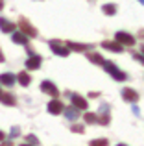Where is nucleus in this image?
I'll return each mask as SVG.
<instances>
[{"mask_svg": "<svg viewBox=\"0 0 144 146\" xmlns=\"http://www.w3.org/2000/svg\"><path fill=\"white\" fill-rule=\"evenodd\" d=\"M133 113L137 115V117H139V113H141V111H139V107H137V106H133Z\"/></svg>", "mask_w": 144, "mask_h": 146, "instance_id": "nucleus-27", "label": "nucleus"}, {"mask_svg": "<svg viewBox=\"0 0 144 146\" xmlns=\"http://www.w3.org/2000/svg\"><path fill=\"white\" fill-rule=\"evenodd\" d=\"M18 133H20V129H18V128H17V126H15V128H13V129H11V137H17V135H18Z\"/></svg>", "mask_w": 144, "mask_h": 146, "instance_id": "nucleus-25", "label": "nucleus"}, {"mask_svg": "<svg viewBox=\"0 0 144 146\" xmlns=\"http://www.w3.org/2000/svg\"><path fill=\"white\" fill-rule=\"evenodd\" d=\"M72 106L76 107V109H79V111H85L87 107H89V102H87L83 96H79V94H72Z\"/></svg>", "mask_w": 144, "mask_h": 146, "instance_id": "nucleus-8", "label": "nucleus"}, {"mask_svg": "<svg viewBox=\"0 0 144 146\" xmlns=\"http://www.w3.org/2000/svg\"><path fill=\"white\" fill-rule=\"evenodd\" d=\"M92 2H94V0H92Z\"/></svg>", "mask_w": 144, "mask_h": 146, "instance_id": "nucleus-34", "label": "nucleus"}, {"mask_svg": "<svg viewBox=\"0 0 144 146\" xmlns=\"http://www.w3.org/2000/svg\"><path fill=\"white\" fill-rule=\"evenodd\" d=\"M109 141L107 139H96V141H90V146H107Z\"/></svg>", "mask_w": 144, "mask_h": 146, "instance_id": "nucleus-22", "label": "nucleus"}, {"mask_svg": "<svg viewBox=\"0 0 144 146\" xmlns=\"http://www.w3.org/2000/svg\"><path fill=\"white\" fill-rule=\"evenodd\" d=\"M85 122H87V124H94V122H98V115H94V113H85Z\"/></svg>", "mask_w": 144, "mask_h": 146, "instance_id": "nucleus-21", "label": "nucleus"}, {"mask_svg": "<svg viewBox=\"0 0 144 146\" xmlns=\"http://www.w3.org/2000/svg\"><path fill=\"white\" fill-rule=\"evenodd\" d=\"M100 113H102V115L98 117V122H100L102 126H107L109 120H111V118H109V107H107V106H102Z\"/></svg>", "mask_w": 144, "mask_h": 146, "instance_id": "nucleus-14", "label": "nucleus"}, {"mask_svg": "<svg viewBox=\"0 0 144 146\" xmlns=\"http://www.w3.org/2000/svg\"><path fill=\"white\" fill-rule=\"evenodd\" d=\"M142 54H144V46H142Z\"/></svg>", "mask_w": 144, "mask_h": 146, "instance_id": "nucleus-33", "label": "nucleus"}, {"mask_svg": "<svg viewBox=\"0 0 144 146\" xmlns=\"http://www.w3.org/2000/svg\"><path fill=\"white\" fill-rule=\"evenodd\" d=\"M15 82H17V78H15L13 74H9V72H6V74H2V76H0V83H2V85L11 87Z\"/></svg>", "mask_w": 144, "mask_h": 146, "instance_id": "nucleus-16", "label": "nucleus"}, {"mask_svg": "<svg viewBox=\"0 0 144 146\" xmlns=\"http://www.w3.org/2000/svg\"><path fill=\"white\" fill-rule=\"evenodd\" d=\"M15 28H17V26H15L13 22L6 21V19H0V30H2L4 33H13Z\"/></svg>", "mask_w": 144, "mask_h": 146, "instance_id": "nucleus-15", "label": "nucleus"}, {"mask_svg": "<svg viewBox=\"0 0 144 146\" xmlns=\"http://www.w3.org/2000/svg\"><path fill=\"white\" fill-rule=\"evenodd\" d=\"M102 48L111 50V52H122L124 50V46L118 43V41H104V43H102Z\"/></svg>", "mask_w": 144, "mask_h": 146, "instance_id": "nucleus-11", "label": "nucleus"}, {"mask_svg": "<svg viewBox=\"0 0 144 146\" xmlns=\"http://www.w3.org/2000/svg\"><path fill=\"white\" fill-rule=\"evenodd\" d=\"M2 7H4V0H0V9H2Z\"/></svg>", "mask_w": 144, "mask_h": 146, "instance_id": "nucleus-30", "label": "nucleus"}, {"mask_svg": "<svg viewBox=\"0 0 144 146\" xmlns=\"http://www.w3.org/2000/svg\"><path fill=\"white\" fill-rule=\"evenodd\" d=\"M18 28H20V32H22V33H26L28 37H37V33H39V32H37V30L33 28L32 24H30L28 21H26L24 17H22L20 21H18Z\"/></svg>", "mask_w": 144, "mask_h": 146, "instance_id": "nucleus-3", "label": "nucleus"}, {"mask_svg": "<svg viewBox=\"0 0 144 146\" xmlns=\"http://www.w3.org/2000/svg\"><path fill=\"white\" fill-rule=\"evenodd\" d=\"M11 41H13L15 44H24V46H28L30 37L26 35V33H22V32H13V37H11Z\"/></svg>", "mask_w": 144, "mask_h": 146, "instance_id": "nucleus-10", "label": "nucleus"}, {"mask_svg": "<svg viewBox=\"0 0 144 146\" xmlns=\"http://www.w3.org/2000/svg\"><path fill=\"white\" fill-rule=\"evenodd\" d=\"M41 91H43L44 94H50V96H54V98L59 96V89H57V87H55L52 82H48V80H44V82L41 83Z\"/></svg>", "mask_w": 144, "mask_h": 146, "instance_id": "nucleus-4", "label": "nucleus"}, {"mask_svg": "<svg viewBox=\"0 0 144 146\" xmlns=\"http://www.w3.org/2000/svg\"><path fill=\"white\" fill-rule=\"evenodd\" d=\"M18 83H20L22 87H28L30 85V82H32V78H30V74L28 72H18Z\"/></svg>", "mask_w": 144, "mask_h": 146, "instance_id": "nucleus-18", "label": "nucleus"}, {"mask_svg": "<svg viewBox=\"0 0 144 146\" xmlns=\"http://www.w3.org/2000/svg\"><path fill=\"white\" fill-rule=\"evenodd\" d=\"M41 63H43L41 56L32 54V56H30V59L26 61V68H28V70H37V68H41Z\"/></svg>", "mask_w": 144, "mask_h": 146, "instance_id": "nucleus-7", "label": "nucleus"}, {"mask_svg": "<svg viewBox=\"0 0 144 146\" xmlns=\"http://www.w3.org/2000/svg\"><path fill=\"white\" fill-rule=\"evenodd\" d=\"M72 131H74V133H85V128H83V126H78V124H76V126H72Z\"/></svg>", "mask_w": 144, "mask_h": 146, "instance_id": "nucleus-24", "label": "nucleus"}, {"mask_svg": "<svg viewBox=\"0 0 144 146\" xmlns=\"http://www.w3.org/2000/svg\"><path fill=\"white\" fill-rule=\"evenodd\" d=\"M63 115H65L69 120H76V118L79 117V111L76 109L74 106H72V107H69V109H63Z\"/></svg>", "mask_w": 144, "mask_h": 146, "instance_id": "nucleus-17", "label": "nucleus"}, {"mask_svg": "<svg viewBox=\"0 0 144 146\" xmlns=\"http://www.w3.org/2000/svg\"><path fill=\"white\" fill-rule=\"evenodd\" d=\"M69 50H76V52H89L92 50V44H81V43H67Z\"/></svg>", "mask_w": 144, "mask_h": 146, "instance_id": "nucleus-12", "label": "nucleus"}, {"mask_svg": "<svg viewBox=\"0 0 144 146\" xmlns=\"http://www.w3.org/2000/svg\"><path fill=\"white\" fill-rule=\"evenodd\" d=\"M26 141H28V144H39V139H37L35 135H28Z\"/></svg>", "mask_w": 144, "mask_h": 146, "instance_id": "nucleus-23", "label": "nucleus"}, {"mask_svg": "<svg viewBox=\"0 0 144 146\" xmlns=\"http://www.w3.org/2000/svg\"><path fill=\"white\" fill-rule=\"evenodd\" d=\"M104 68H105V72H107V74H111L113 78L116 80V82H124V80L127 78L126 72H122L115 63H111V61H104Z\"/></svg>", "mask_w": 144, "mask_h": 146, "instance_id": "nucleus-1", "label": "nucleus"}, {"mask_svg": "<svg viewBox=\"0 0 144 146\" xmlns=\"http://www.w3.org/2000/svg\"><path fill=\"white\" fill-rule=\"evenodd\" d=\"M48 113L50 115H61L63 113V109H65V106H63V102H59L57 98H54L50 104H48Z\"/></svg>", "mask_w": 144, "mask_h": 146, "instance_id": "nucleus-6", "label": "nucleus"}, {"mask_svg": "<svg viewBox=\"0 0 144 146\" xmlns=\"http://www.w3.org/2000/svg\"><path fill=\"white\" fill-rule=\"evenodd\" d=\"M133 57H135V59L139 61V63H142V65H144V56H139V54H135Z\"/></svg>", "mask_w": 144, "mask_h": 146, "instance_id": "nucleus-26", "label": "nucleus"}, {"mask_svg": "<svg viewBox=\"0 0 144 146\" xmlns=\"http://www.w3.org/2000/svg\"><path fill=\"white\" fill-rule=\"evenodd\" d=\"M141 37H144V30H142V32H141Z\"/></svg>", "mask_w": 144, "mask_h": 146, "instance_id": "nucleus-31", "label": "nucleus"}, {"mask_svg": "<svg viewBox=\"0 0 144 146\" xmlns=\"http://www.w3.org/2000/svg\"><path fill=\"white\" fill-rule=\"evenodd\" d=\"M2 61H4V54L0 52V63H2Z\"/></svg>", "mask_w": 144, "mask_h": 146, "instance_id": "nucleus-29", "label": "nucleus"}, {"mask_svg": "<svg viewBox=\"0 0 144 146\" xmlns=\"http://www.w3.org/2000/svg\"><path fill=\"white\" fill-rule=\"evenodd\" d=\"M102 11L109 17H113V15H116V6L115 4H105V6H102Z\"/></svg>", "mask_w": 144, "mask_h": 146, "instance_id": "nucleus-19", "label": "nucleus"}, {"mask_svg": "<svg viewBox=\"0 0 144 146\" xmlns=\"http://www.w3.org/2000/svg\"><path fill=\"white\" fill-rule=\"evenodd\" d=\"M87 57H89L92 63H98V65H104V61H105L100 54H87Z\"/></svg>", "mask_w": 144, "mask_h": 146, "instance_id": "nucleus-20", "label": "nucleus"}, {"mask_svg": "<svg viewBox=\"0 0 144 146\" xmlns=\"http://www.w3.org/2000/svg\"><path fill=\"white\" fill-rule=\"evenodd\" d=\"M4 139H6V135H4V131H0V143H4Z\"/></svg>", "mask_w": 144, "mask_h": 146, "instance_id": "nucleus-28", "label": "nucleus"}, {"mask_svg": "<svg viewBox=\"0 0 144 146\" xmlns=\"http://www.w3.org/2000/svg\"><path fill=\"white\" fill-rule=\"evenodd\" d=\"M0 102H2L4 106H15V104H17V98L9 93H2V91H0Z\"/></svg>", "mask_w": 144, "mask_h": 146, "instance_id": "nucleus-13", "label": "nucleus"}, {"mask_svg": "<svg viewBox=\"0 0 144 146\" xmlns=\"http://www.w3.org/2000/svg\"><path fill=\"white\" fill-rule=\"evenodd\" d=\"M50 48H52V52H54L55 56H61V57H67V56L70 54L69 46H65V44L57 43V41H52V43H50Z\"/></svg>", "mask_w": 144, "mask_h": 146, "instance_id": "nucleus-5", "label": "nucleus"}, {"mask_svg": "<svg viewBox=\"0 0 144 146\" xmlns=\"http://www.w3.org/2000/svg\"><path fill=\"white\" fill-rule=\"evenodd\" d=\"M139 2H141V4H144V0H139Z\"/></svg>", "mask_w": 144, "mask_h": 146, "instance_id": "nucleus-32", "label": "nucleus"}, {"mask_svg": "<svg viewBox=\"0 0 144 146\" xmlns=\"http://www.w3.org/2000/svg\"><path fill=\"white\" fill-rule=\"evenodd\" d=\"M122 98L126 100V102L135 104L139 100V93H137V91H133V89H129V87H126V89L122 91Z\"/></svg>", "mask_w": 144, "mask_h": 146, "instance_id": "nucleus-9", "label": "nucleus"}, {"mask_svg": "<svg viewBox=\"0 0 144 146\" xmlns=\"http://www.w3.org/2000/svg\"><path fill=\"white\" fill-rule=\"evenodd\" d=\"M115 37L122 46H133L135 44V37L131 35V33H127V32H116Z\"/></svg>", "mask_w": 144, "mask_h": 146, "instance_id": "nucleus-2", "label": "nucleus"}]
</instances>
